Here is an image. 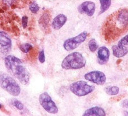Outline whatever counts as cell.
Masks as SVG:
<instances>
[{"label":"cell","instance_id":"cell-5","mask_svg":"<svg viewBox=\"0 0 128 116\" xmlns=\"http://www.w3.org/2000/svg\"><path fill=\"white\" fill-rule=\"evenodd\" d=\"M70 89L74 94L81 97L92 93L94 90L95 87L89 85L85 81H79L70 84Z\"/></svg>","mask_w":128,"mask_h":116},{"label":"cell","instance_id":"cell-10","mask_svg":"<svg viewBox=\"0 0 128 116\" xmlns=\"http://www.w3.org/2000/svg\"><path fill=\"white\" fill-rule=\"evenodd\" d=\"M78 11L80 14L92 17L93 16L96 11V4L92 1L84 2L78 6Z\"/></svg>","mask_w":128,"mask_h":116},{"label":"cell","instance_id":"cell-4","mask_svg":"<svg viewBox=\"0 0 128 116\" xmlns=\"http://www.w3.org/2000/svg\"><path fill=\"white\" fill-rule=\"evenodd\" d=\"M0 87L13 96L20 93V87L16 81L8 74L0 71Z\"/></svg>","mask_w":128,"mask_h":116},{"label":"cell","instance_id":"cell-23","mask_svg":"<svg viewBox=\"0 0 128 116\" xmlns=\"http://www.w3.org/2000/svg\"><path fill=\"white\" fill-rule=\"evenodd\" d=\"M38 60L40 62V63L44 64L45 62V52L44 49H42L40 52H39L38 54Z\"/></svg>","mask_w":128,"mask_h":116},{"label":"cell","instance_id":"cell-26","mask_svg":"<svg viewBox=\"0 0 128 116\" xmlns=\"http://www.w3.org/2000/svg\"><path fill=\"white\" fill-rule=\"evenodd\" d=\"M2 105L0 104V109H2Z\"/></svg>","mask_w":128,"mask_h":116},{"label":"cell","instance_id":"cell-25","mask_svg":"<svg viewBox=\"0 0 128 116\" xmlns=\"http://www.w3.org/2000/svg\"><path fill=\"white\" fill-rule=\"evenodd\" d=\"M124 116H128V111H124Z\"/></svg>","mask_w":128,"mask_h":116},{"label":"cell","instance_id":"cell-6","mask_svg":"<svg viewBox=\"0 0 128 116\" xmlns=\"http://www.w3.org/2000/svg\"><path fill=\"white\" fill-rule=\"evenodd\" d=\"M39 102L47 112L51 114H56L58 112V107L48 92H43L40 95Z\"/></svg>","mask_w":128,"mask_h":116},{"label":"cell","instance_id":"cell-21","mask_svg":"<svg viewBox=\"0 0 128 116\" xmlns=\"http://www.w3.org/2000/svg\"><path fill=\"white\" fill-rule=\"evenodd\" d=\"M12 105L15 108L20 110H23L24 108V105L20 101L16 99H14L12 100Z\"/></svg>","mask_w":128,"mask_h":116},{"label":"cell","instance_id":"cell-16","mask_svg":"<svg viewBox=\"0 0 128 116\" xmlns=\"http://www.w3.org/2000/svg\"><path fill=\"white\" fill-rule=\"evenodd\" d=\"M100 4L99 15H101L109 9L111 5V0H99Z\"/></svg>","mask_w":128,"mask_h":116},{"label":"cell","instance_id":"cell-9","mask_svg":"<svg viewBox=\"0 0 128 116\" xmlns=\"http://www.w3.org/2000/svg\"><path fill=\"white\" fill-rule=\"evenodd\" d=\"M0 45L1 52L3 54H7L12 50V41L8 33L0 31Z\"/></svg>","mask_w":128,"mask_h":116},{"label":"cell","instance_id":"cell-2","mask_svg":"<svg viewBox=\"0 0 128 116\" xmlns=\"http://www.w3.org/2000/svg\"><path fill=\"white\" fill-rule=\"evenodd\" d=\"M5 65L10 74L16 78L21 84L26 86L29 83L30 74L20 59L14 55H7L5 58Z\"/></svg>","mask_w":128,"mask_h":116},{"label":"cell","instance_id":"cell-7","mask_svg":"<svg viewBox=\"0 0 128 116\" xmlns=\"http://www.w3.org/2000/svg\"><path fill=\"white\" fill-rule=\"evenodd\" d=\"M87 36V32L84 31L76 36L66 40L63 43V47L68 52L74 50L85 41Z\"/></svg>","mask_w":128,"mask_h":116},{"label":"cell","instance_id":"cell-3","mask_svg":"<svg viewBox=\"0 0 128 116\" xmlns=\"http://www.w3.org/2000/svg\"><path fill=\"white\" fill-rule=\"evenodd\" d=\"M86 61L81 53L72 52L63 59L61 66L65 70H78L84 68Z\"/></svg>","mask_w":128,"mask_h":116},{"label":"cell","instance_id":"cell-11","mask_svg":"<svg viewBox=\"0 0 128 116\" xmlns=\"http://www.w3.org/2000/svg\"><path fill=\"white\" fill-rule=\"evenodd\" d=\"M110 52L106 46H102L98 50L97 61L100 65H104L109 61Z\"/></svg>","mask_w":128,"mask_h":116},{"label":"cell","instance_id":"cell-17","mask_svg":"<svg viewBox=\"0 0 128 116\" xmlns=\"http://www.w3.org/2000/svg\"><path fill=\"white\" fill-rule=\"evenodd\" d=\"M104 90L107 94L111 96H114L118 94L120 89H119L118 86H112L106 87L104 88Z\"/></svg>","mask_w":128,"mask_h":116},{"label":"cell","instance_id":"cell-20","mask_svg":"<svg viewBox=\"0 0 128 116\" xmlns=\"http://www.w3.org/2000/svg\"><path fill=\"white\" fill-rule=\"evenodd\" d=\"M29 9L32 13H34V14H36L40 10V7L38 5V4L36 3H35V2H32V3L30 4Z\"/></svg>","mask_w":128,"mask_h":116},{"label":"cell","instance_id":"cell-15","mask_svg":"<svg viewBox=\"0 0 128 116\" xmlns=\"http://www.w3.org/2000/svg\"><path fill=\"white\" fill-rule=\"evenodd\" d=\"M51 19V15L48 11L44 13L39 20V23L41 26L43 28L45 32L50 31V21Z\"/></svg>","mask_w":128,"mask_h":116},{"label":"cell","instance_id":"cell-14","mask_svg":"<svg viewBox=\"0 0 128 116\" xmlns=\"http://www.w3.org/2000/svg\"><path fill=\"white\" fill-rule=\"evenodd\" d=\"M105 110L99 106H94L87 109L82 116H106Z\"/></svg>","mask_w":128,"mask_h":116},{"label":"cell","instance_id":"cell-1","mask_svg":"<svg viewBox=\"0 0 128 116\" xmlns=\"http://www.w3.org/2000/svg\"><path fill=\"white\" fill-rule=\"evenodd\" d=\"M128 30V9L121 8L107 17L102 26L101 32L107 42L118 40Z\"/></svg>","mask_w":128,"mask_h":116},{"label":"cell","instance_id":"cell-8","mask_svg":"<svg viewBox=\"0 0 128 116\" xmlns=\"http://www.w3.org/2000/svg\"><path fill=\"white\" fill-rule=\"evenodd\" d=\"M84 78L86 80L97 85H103L106 82V76L102 71L95 70L85 74Z\"/></svg>","mask_w":128,"mask_h":116},{"label":"cell","instance_id":"cell-22","mask_svg":"<svg viewBox=\"0 0 128 116\" xmlns=\"http://www.w3.org/2000/svg\"><path fill=\"white\" fill-rule=\"evenodd\" d=\"M118 45L121 46H127L128 45V35H126L125 36L122 38L120 41H118Z\"/></svg>","mask_w":128,"mask_h":116},{"label":"cell","instance_id":"cell-13","mask_svg":"<svg viewBox=\"0 0 128 116\" xmlns=\"http://www.w3.org/2000/svg\"><path fill=\"white\" fill-rule=\"evenodd\" d=\"M112 50L114 55L117 58L123 57L128 53L127 46H121L118 44L112 46Z\"/></svg>","mask_w":128,"mask_h":116},{"label":"cell","instance_id":"cell-12","mask_svg":"<svg viewBox=\"0 0 128 116\" xmlns=\"http://www.w3.org/2000/svg\"><path fill=\"white\" fill-rule=\"evenodd\" d=\"M67 18L65 15L60 14L54 18L52 22V27L55 30H59L66 24Z\"/></svg>","mask_w":128,"mask_h":116},{"label":"cell","instance_id":"cell-24","mask_svg":"<svg viewBox=\"0 0 128 116\" xmlns=\"http://www.w3.org/2000/svg\"><path fill=\"white\" fill-rule=\"evenodd\" d=\"M28 18L27 16H24L22 17V26L24 28H26L28 26Z\"/></svg>","mask_w":128,"mask_h":116},{"label":"cell","instance_id":"cell-18","mask_svg":"<svg viewBox=\"0 0 128 116\" xmlns=\"http://www.w3.org/2000/svg\"><path fill=\"white\" fill-rule=\"evenodd\" d=\"M19 48L22 52L24 53H27L30 52V51H31L33 49V46H32L31 44L26 43V44H22L21 45H20Z\"/></svg>","mask_w":128,"mask_h":116},{"label":"cell","instance_id":"cell-19","mask_svg":"<svg viewBox=\"0 0 128 116\" xmlns=\"http://www.w3.org/2000/svg\"><path fill=\"white\" fill-rule=\"evenodd\" d=\"M88 46H89V50L92 52H95L98 48V43H97L96 41L94 39L90 40L89 43H88Z\"/></svg>","mask_w":128,"mask_h":116}]
</instances>
